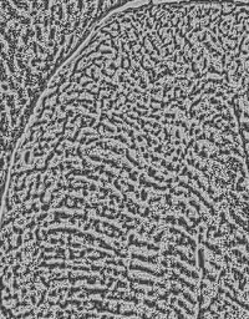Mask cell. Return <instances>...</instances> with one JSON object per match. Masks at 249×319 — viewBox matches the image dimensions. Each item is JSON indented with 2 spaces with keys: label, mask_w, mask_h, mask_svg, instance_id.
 <instances>
[{
  "label": "cell",
  "mask_w": 249,
  "mask_h": 319,
  "mask_svg": "<svg viewBox=\"0 0 249 319\" xmlns=\"http://www.w3.org/2000/svg\"><path fill=\"white\" fill-rule=\"evenodd\" d=\"M153 3H161V1H181V0H148ZM240 1H249V0H240Z\"/></svg>",
  "instance_id": "1"
}]
</instances>
